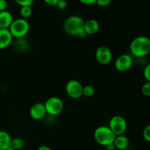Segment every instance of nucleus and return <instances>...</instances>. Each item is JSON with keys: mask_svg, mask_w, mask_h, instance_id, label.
<instances>
[{"mask_svg": "<svg viewBox=\"0 0 150 150\" xmlns=\"http://www.w3.org/2000/svg\"><path fill=\"white\" fill-rule=\"evenodd\" d=\"M44 105L47 114L52 117L59 115L64 109V103L58 97H51L48 98Z\"/></svg>", "mask_w": 150, "mask_h": 150, "instance_id": "obj_5", "label": "nucleus"}, {"mask_svg": "<svg viewBox=\"0 0 150 150\" xmlns=\"http://www.w3.org/2000/svg\"><path fill=\"white\" fill-rule=\"evenodd\" d=\"M13 21V18L10 12H0V29H9Z\"/></svg>", "mask_w": 150, "mask_h": 150, "instance_id": "obj_12", "label": "nucleus"}, {"mask_svg": "<svg viewBox=\"0 0 150 150\" xmlns=\"http://www.w3.org/2000/svg\"><path fill=\"white\" fill-rule=\"evenodd\" d=\"M29 115L31 118L35 120H41L45 118L47 115L45 105L41 103H35L29 110Z\"/></svg>", "mask_w": 150, "mask_h": 150, "instance_id": "obj_10", "label": "nucleus"}, {"mask_svg": "<svg viewBox=\"0 0 150 150\" xmlns=\"http://www.w3.org/2000/svg\"><path fill=\"white\" fill-rule=\"evenodd\" d=\"M130 51L136 57H144L150 54V38L145 36H139L131 41Z\"/></svg>", "mask_w": 150, "mask_h": 150, "instance_id": "obj_1", "label": "nucleus"}, {"mask_svg": "<svg viewBox=\"0 0 150 150\" xmlns=\"http://www.w3.org/2000/svg\"><path fill=\"white\" fill-rule=\"evenodd\" d=\"M81 3L86 5H90V4H96L97 0H79Z\"/></svg>", "mask_w": 150, "mask_h": 150, "instance_id": "obj_26", "label": "nucleus"}, {"mask_svg": "<svg viewBox=\"0 0 150 150\" xmlns=\"http://www.w3.org/2000/svg\"><path fill=\"white\" fill-rule=\"evenodd\" d=\"M95 88L91 85H87L83 87V96L86 98H91L95 95Z\"/></svg>", "mask_w": 150, "mask_h": 150, "instance_id": "obj_18", "label": "nucleus"}, {"mask_svg": "<svg viewBox=\"0 0 150 150\" xmlns=\"http://www.w3.org/2000/svg\"><path fill=\"white\" fill-rule=\"evenodd\" d=\"M142 95L146 97H150V81H146L142 87Z\"/></svg>", "mask_w": 150, "mask_h": 150, "instance_id": "obj_19", "label": "nucleus"}, {"mask_svg": "<svg viewBox=\"0 0 150 150\" xmlns=\"http://www.w3.org/2000/svg\"><path fill=\"white\" fill-rule=\"evenodd\" d=\"M12 138L8 133L0 130V150H6L11 146Z\"/></svg>", "mask_w": 150, "mask_h": 150, "instance_id": "obj_15", "label": "nucleus"}, {"mask_svg": "<svg viewBox=\"0 0 150 150\" xmlns=\"http://www.w3.org/2000/svg\"><path fill=\"white\" fill-rule=\"evenodd\" d=\"M25 145L24 140L20 137L14 138L12 139L11 142V146L14 148L15 150H20L23 148Z\"/></svg>", "mask_w": 150, "mask_h": 150, "instance_id": "obj_16", "label": "nucleus"}, {"mask_svg": "<svg viewBox=\"0 0 150 150\" xmlns=\"http://www.w3.org/2000/svg\"><path fill=\"white\" fill-rule=\"evenodd\" d=\"M105 148H106V150H115L116 149V146H115V145L114 144V143L110 144L107 145V146H105Z\"/></svg>", "mask_w": 150, "mask_h": 150, "instance_id": "obj_28", "label": "nucleus"}, {"mask_svg": "<svg viewBox=\"0 0 150 150\" xmlns=\"http://www.w3.org/2000/svg\"><path fill=\"white\" fill-rule=\"evenodd\" d=\"M32 14V10L31 7H21L20 10V15L22 18H29Z\"/></svg>", "mask_w": 150, "mask_h": 150, "instance_id": "obj_17", "label": "nucleus"}, {"mask_svg": "<svg viewBox=\"0 0 150 150\" xmlns=\"http://www.w3.org/2000/svg\"><path fill=\"white\" fill-rule=\"evenodd\" d=\"M133 64V59L129 54H124L117 57L115 61V68L119 72H126L131 68Z\"/></svg>", "mask_w": 150, "mask_h": 150, "instance_id": "obj_9", "label": "nucleus"}, {"mask_svg": "<svg viewBox=\"0 0 150 150\" xmlns=\"http://www.w3.org/2000/svg\"><path fill=\"white\" fill-rule=\"evenodd\" d=\"M100 29V23L95 19H89L85 21L84 31L87 35H93Z\"/></svg>", "mask_w": 150, "mask_h": 150, "instance_id": "obj_13", "label": "nucleus"}, {"mask_svg": "<svg viewBox=\"0 0 150 150\" xmlns=\"http://www.w3.org/2000/svg\"><path fill=\"white\" fill-rule=\"evenodd\" d=\"M37 150H52L50 147H48V146H45V145H42L40 146V147H38V149Z\"/></svg>", "mask_w": 150, "mask_h": 150, "instance_id": "obj_29", "label": "nucleus"}, {"mask_svg": "<svg viewBox=\"0 0 150 150\" xmlns=\"http://www.w3.org/2000/svg\"><path fill=\"white\" fill-rule=\"evenodd\" d=\"M144 76L147 81H150V63L146 64L144 69Z\"/></svg>", "mask_w": 150, "mask_h": 150, "instance_id": "obj_22", "label": "nucleus"}, {"mask_svg": "<svg viewBox=\"0 0 150 150\" xmlns=\"http://www.w3.org/2000/svg\"><path fill=\"white\" fill-rule=\"evenodd\" d=\"M30 26L26 19L18 18L13 20V23L9 28V31L11 33L13 38L21 39L23 38L29 32Z\"/></svg>", "mask_w": 150, "mask_h": 150, "instance_id": "obj_4", "label": "nucleus"}, {"mask_svg": "<svg viewBox=\"0 0 150 150\" xmlns=\"http://www.w3.org/2000/svg\"><path fill=\"white\" fill-rule=\"evenodd\" d=\"M47 4L51 6H57V3L59 1V0H43Z\"/></svg>", "mask_w": 150, "mask_h": 150, "instance_id": "obj_27", "label": "nucleus"}, {"mask_svg": "<svg viewBox=\"0 0 150 150\" xmlns=\"http://www.w3.org/2000/svg\"><path fill=\"white\" fill-rule=\"evenodd\" d=\"M128 138L125 135L116 136L115 139L114 141V144L115 145L116 149L118 150H125L129 146Z\"/></svg>", "mask_w": 150, "mask_h": 150, "instance_id": "obj_14", "label": "nucleus"}, {"mask_svg": "<svg viewBox=\"0 0 150 150\" xmlns=\"http://www.w3.org/2000/svg\"><path fill=\"white\" fill-rule=\"evenodd\" d=\"M108 127L116 136L124 135L127 127L126 120L120 115L114 116L110 120Z\"/></svg>", "mask_w": 150, "mask_h": 150, "instance_id": "obj_6", "label": "nucleus"}, {"mask_svg": "<svg viewBox=\"0 0 150 150\" xmlns=\"http://www.w3.org/2000/svg\"><path fill=\"white\" fill-rule=\"evenodd\" d=\"M6 150H15V149H14V148L13 147V146H9L8 148H7V149H6Z\"/></svg>", "mask_w": 150, "mask_h": 150, "instance_id": "obj_30", "label": "nucleus"}, {"mask_svg": "<svg viewBox=\"0 0 150 150\" xmlns=\"http://www.w3.org/2000/svg\"><path fill=\"white\" fill-rule=\"evenodd\" d=\"M15 1L21 7H31L34 2V0H15Z\"/></svg>", "mask_w": 150, "mask_h": 150, "instance_id": "obj_20", "label": "nucleus"}, {"mask_svg": "<svg viewBox=\"0 0 150 150\" xmlns=\"http://www.w3.org/2000/svg\"><path fill=\"white\" fill-rule=\"evenodd\" d=\"M112 0H97L96 4L100 7H105L111 4Z\"/></svg>", "mask_w": 150, "mask_h": 150, "instance_id": "obj_23", "label": "nucleus"}, {"mask_svg": "<svg viewBox=\"0 0 150 150\" xmlns=\"http://www.w3.org/2000/svg\"><path fill=\"white\" fill-rule=\"evenodd\" d=\"M83 85L79 81L72 79L66 83V93L73 99H78L83 96Z\"/></svg>", "mask_w": 150, "mask_h": 150, "instance_id": "obj_7", "label": "nucleus"}, {"mask_svg": "<svg viewBox=\"0 0 150 150\" xmlns=\"http://www.w3.org/2000/svg\"><path fill=\"white\" fill-rule=\"evenodd\" d=\"M57 6L60 10H64L67 7V3L65 0H59V1L57 3Z\"/></svg>", "mask_w": 150, "mask_h": 150, "instance_id": "obj_24", "label": "nucleus"}, {"mask_svg": "<svg viewBox=\"0 0 150 150\" xmlns=\"http://www.w3.org/2000/svg\"><path fill=\"white\" fill-rule=\"evenodd\" d=\"M7 8V1L6 0H0V12L5 11Z\"/></svg>", "mask_w": 150, "mask_h": 150, "instance_id": "obj_25", "label": "nucleus"}, {"mask_svg": "<svg viewBox=\"0 0 150 150\" xmlns=\"http://www.w3.org/2000/svg\"><path fill=\"white\" fill-rule=\"evenodd\" d=\"M113 54L111 49L105 45H101L95 51V59L99 64L106 65L112 60Z\"/></svg>", "mask_w": 150, "mask_h": 150, "instance_id": "obj_8", "label": "nucleus"}, {"mask_svg": "<svg viewBox=\"0 0 150 150\" xmlns=\"http://www.w3.org/2000/svg\"><path fill=\"white\" fill-rule=\"evenodd\" d=\"M13 36L9 29H0V50L10 46L13 42Z\"/></svg>", "mask_w": 150, "mask_h": 150, "instance_id": "obj_11", "label": "nucleus"}, {"mask_svg": "<svg viewBox=\"0 0 150 150\" xmlns=\"http://www.w3.org/2000/svg\"><path fill=\"white\" fill-rule=\"evenodd\" d=\"M143 137L145 141L150 142V125L146 126L143 131Z\"/></svg>", "mask_w": 150, "mask_h": 150, "instance_id": "obj_21", "label": "nucleus"}, {"mask_svg": "<svg viewBox=\"0 0 150 150\" xmlns=\"http://www.w3.org/2000/svg\"><path fill=\"white\" fill-rule=\"evenodd\" d=\"M85 21L78 16H69L64 23V32L70 36H79L84 30Z\"/></svg>", "mask_w": 150, "mask_h": 150, "instance_id": "obj_2", "label": "nucleus"}, {"mask_svg": "<svg viewBox=\"0 0 150 150\" xmlns=\"http://www.w3.org/2000/svg\"><path fill=\"white\" fill-rule=\"evenodd\" d=\"M116 135L109 128L108 126H99L94 132V139L98 144L106 146L114 143Z\"/></svg>", "mask_w": 150, "mask_h": 150, "instance_id": "obj_3", "label": "nucleus"}]
</instances>
